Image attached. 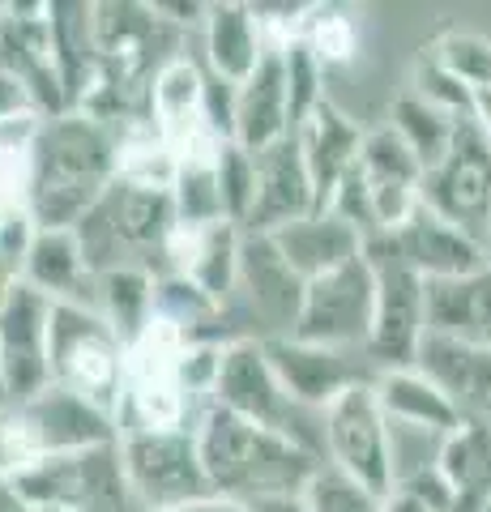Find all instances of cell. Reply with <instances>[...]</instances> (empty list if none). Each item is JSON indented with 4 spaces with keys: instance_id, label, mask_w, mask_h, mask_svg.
<instances>
[{
    "instance_id": "obj_1",
    "label": "cell",
    "mask_w": 491,
    "mask_h": 512,
    "mask_svg": "<svg viewBox=\"0 0 491 512\" xmlns=\"http://www.w3.org/2000/svg\"><path fill=\"white\" fill-rule=\"evenodd\" d=\"M193 436L210 491L244 500L252 508L269 500H291L321 466V457L308 453L304 444L248 423L223 406H205L193 419Z\"/></svg>"
},
{
    "instance_id": "obj_2",
    "label": "cell",
    "mask_w": 491,
    "mask_h": 512,
    "mask_svg": "<svg viewBox=\"0 0 491 512\" xmlns=\"http://www.w3.org/2000/svg\"><path fill=\"white\" fill-rule=\"evenodd\" d=\"M120 128L65 111L43 120L35 146V175H30L26 210L39 227H77L116 184Z\"/></svg>"
},
{
    "instance_id": "obj_3",
    "label": "cell",
    "mask_w": 491,
    "mask_h": 512,
    "mask_svg": "<svg viewBox=\"0 0 491 512\" xmlns=\"http://www.w3.org/2000/svg\"><path fill=\"white\" fill-rule=\"evenodd\" d=\"M47 363H52V384L116 414L120 423L129 346L116 338V329L99 316L94 303H52Z\"/></svg>"
},
{
    "instance_id": "obj_4",
    "label": "cell",
    "mask_w": 491,
    "mask_h": 512,
    "mask_svg": "<svg viewBox=\"0 0 491 512\" xmlns=\"http://www.w3.org/2000/svg\"><path fill=\"white\" fill-rule=\"evenodd\" d=\"M240 419L269 427L278 436H287L295 444H304L308 453H321V414H312L282 389V380L274 376L261 338H235L223 346V363H218V384H214V402Z\"/></svg>"
},
{
    "instance_id": "obj_5",
    "label": "cell",
    "mask_w": 491,
    "mask_h": 512,
    "mask_svg": "<svg viewBox=\"0 0 491 512\" xmlns=\"http://www.w3.org/2000/svg\"><path fill=\"white\" fill-rule=\"evenodd\" d=\"M120 466H124V478H129L141 512L146 508H188L193 500L214 495L210 483H205L193 427L120 431Z\"/></svg>"
},
{
    "instance_id": "obj_6",
    "label": "cell",
    "mask_w": 491,
    "mask_h": 512,
    "mask_svg": "<svg viewBox=\"0 0 491 512\" xmlns=\"http://www.w3.org/2000/svg\"><path fill=\"white\" fill-rule=\"evenodd\" d=\"M368 265L376 278V312L368 359L376 372L389 367H415L427 338V282L410 269L389 244H368Z\"/></svg>"
},
{
    "instance_id": "obj_7",
    "label": "cell",
    "mask_w": 491,
    "mask_h": 512,
    "mask_svg": "<svg viewBox=\"0 0 491 512\" xmlns=\"http://www.w3.org/2000/svg\"><path fill=\"white\" fill-rule=\"evenodd\" d=\"M372 312H376V278H372L368 252H363L359 261L308 282L304 308H299V320L287 338H299L308 346H325V350L368 355Z\"/></svg>"
},
{
    "instance_id": "obj_8",
    "label": "cell",
    "mask_w": 491,
    "mask_h": 512,
    "mask_svg": "<svg viewBox=\"0 0 491 512\" xmlns=\"http://www.w3.org/2000/svg\"><path fill=\"white\" fill-rule=\"evenodd\" d=\"M321 453L334 470L351 474L376 495L393 487V431L380 410L372 384L346 389L334 406L321 414Z\"/></svg>"
},
{
    "instance_id": "obj_9",
    "label": "cell",
    "mask_w": 491,
    "mask_h": 512,
    "mask_svg": "<svg viewBox=\"0 0 491 512\" xmlns=\"http://www.w3.org/2000/svg\"><path fill=\"white\" fill-rule=\"evenodd\" d=\"M423 205L457 231L487 244L491 235V146L470 120L457 124L449 154L423 175Z\"/></svg>"
},
{
    "instance_id": "obj_10",
    "label": "cell",
    "mask_w": 491,
    "mask_h": 512,
    "mask_svg": "<svg viewBox=\"0 0 491 512\" xmlns=\"http://www.w3.org/2000/svg\"><path fill=\"white\" fill-rule=\"evenodd\" d=\"M13 419H18L30 461L73 457V453H90V448H107L120 440L116 414L99 410L86 397L60 389V384L43 389L39 397H30L22 406H13Z\"/></svg>"
},
{
    "instance_id": "obj_11",
    "label": "cell",
    "mask_w": 491,
    "mask_h": 512,
    "mask_svg": "<svg viewBox=\"0 0 491 512\" xmlns=\"http://www.w3.org/2000/svg\"><path fill=\"white\" fill-rule=\"evenodd\" d=\"M265 355L282 389L312 414H325V406H334L355 384L376 380V363L355 350H325L299 338H265Z\"/></svg>"
},
{
    "instance_id": "obj_12",
    "label": "cell",
    "mask_w": 491,
    "mask_h": 512,
    "mask_svg": "<svg viewBox=\"0 0 491 512\" xmlns=\"http://www.w3.org/2000/svg\"><path fill=\"white\" fill-rule=\"evenodd\" d=\"M47 329H52V299L39 295L35 286L18 282V291L0 308V376H5L13 406L52 389Z\"/></svg>"
},
{
    "instance_id": "obj_13",
    "label": "cell",
    "mask_w": 491,
    "mask_h": 512,
    "mask_svg": "<svg viewBox=\"0 0 491 512\" xmlns=\"http://www.w3.org/2000/svg\"><path fill=\"white\" fill-rule=\"evenodd\" d=\"M308 282L287 265V256L278 252V244L269 235L244 231L240 244V282L235 295H244L248 312L265 325V338H287L304 308Z\"/></svg>"
},
{
    "instance_id": "obj_14",
    "label": "cell",
    "mask_w": 491,
    "mask_h": 512,
    "mask_svg": "<svg viewBox=\"0 0 491 512\" xmlns=\"http://www.w3.org/2000/svg\"><path fill=\"white\" fill-rule=\"evenodd\" d=\"M380 244H389L423 282L466 278V274H474V269H483L491 261L487 244H479V239L466 235V231H457L453 222L432 214L427 205H419V210L410 214L393 235L380 239Z\"/></svg>"
},
{
    "instance_id": "obj_15",
    "label": "cell",
    "mask_w": 491,
    "mask_h": 512,
    "mask_svg": "<svg viewBox=\"0 0 491 512\" xmlns=\"http://www.w3.org/2000/svg\"><path fill=\"white\" fill-rule=\"evenodd\" d=\"M287 43V39H282ZM282 43H269V52L252 69L248 82L235 86V120L231 141L248 154L269 150L295 133L291 124V94H287V60H282Z\"/></svg>"
},
{
    "instance_id": "obj_16",
    "label": "cell",
    "mask_w": 491,
    "mask_h": 512,
    "mask_svg": "<svg viewBox=\"0 0 491 512\" xmlns=\"http://www.w3.org/2000/svg\"><path fill=\"white\" fill-rule=\"evenodd\" d=\"M363 137H368V128H359L334 99H325L304 124L295 128V146H299V154H304L308 180H312V192H316V210H329L338 184L355 171Z\"/></svg>"
},
{
    "instance_id": "obj_17",
    "label": "cell",
    "mask_w": 491,
    "mask_h": 512,
    "mask_svg": "<svg viewBox=\"0 0 491 512\" xmlns=\"http://www.w3.org/2000/svg\"><path fill=\"white\" fill-rule=\"evenodd\" d=\"M240 244L244 231L235 222H214V227H176L167 239V274H180L201 286L214 303H231L235 282H240Z\"/></svg>"
},
{
    "instance_id": "obj_18",
    "label": "cell",
    "mask_w": 491,
    "mask_h": 512,
    "mask_svg": "<svg viewBox=\"0 0 491 512\" xmlns=\"http://www.w3.org/2000/svg\"><path fill=\"white\" fill-rule=\"evenodd\" d=\"M252 158H257V201H252L244 231L274 235L282 227H291L295 218L316 210V192H312L304 154H299L295 137L278 141V146H269V150H257Z\"/></svg>"
},
{
    "instance_id": "obj_19",
    "label": "cell",
    "mask_w": 491,
    "mask_h": 512,
    "mask_svg": "<svg viewBox=\"0 0 491 512\" xmlns=\"http://www.w3.org/2000/svg\"><path fill=\"white\" fill-rule=\"evenodd\" d=\"M372 393L380 410L389 419L393 436H432L445 440L453 427H462V410L449 402V393L440 389L432 376H423L419 367H389V372H376Z\"/></svg>"
},
{
    "instance_id": "obj_20",
    "label": "cell",
    "mask_w": 491,
    "mask_h": 512,
    "mask_svg": "<svg viewBox=\"0 0 491 512\" xmlns=\"http://www.w3.org/2000/svg\"><path fill=\"white\" fill-rule=\"evenodd\" d=\"M415 367L449 393V402L462 410L466 423L491 427V346L427 333Z\"/></svg>"
},
{
    "instance_id": "obj_21",
    "label": "cell",
    "mask_w": 491,
    "mask_h": 512,
    "mask_svg": "<svg viewBox=\"0 0 491 512\" xmlns=\"http://www.w3.org/2000/svg\"><path fill=\"white\" fill-rule=\"evenodd\" d=\"M278 244V252L287 256V265L295 269L304 282L325 278L334 269L359 261L368 252V239H363L351 222L334 210H312L304 218H295L291 227H282L269 235Z\"/></svg>"
},
{
    "instance_id": "obj_22",
    "label": "cell",
    "mask_w": 491,
    "mask_h": 512,
    "mask_svg": "<svg viewBox=\"0 0 491 512\" xmlns=\"http://www.w3.org/2000/svg\"><path fill=\"white\" fill-rule=\"evenodd\" d=\"M201 43H205V73L223 77V82L240 86L252 77V69L261 64L269 52L265 22L257 5H205V22H201Z\"/></svg>"
},
{
    "instance_id": "obj_23",
    "label": "cell",
    "mask_w": 491,
    "mask_h": 512,
    "mask_svg": "<svg viewBox=\"0 0 491 512\" xmlns=\"http://www.w3.org/2000/svg\"><path fill=\"white\" fill-rule=\"evenodd\" d=\"M205 82H210V73L193 56H167L154 69L146 90V116L171 146L210 128V120H205Z\"/></svg>"
},
{
    "instance_id": "obj_24",
    "label": "cell",
    "mask_w": 491,
    "mask_h": 512,
    "mask_svg": "<svg viewBox=\"0 0 491 512\" xmlns=\"http://www.w3.org/2000/svg\"><path fill=\"white\" fill-rule=\"evenodd\" d=\"M94 278L73 227H43L22 265V282L52 303H94Z\"/></svg>"
},
{
    "instance_id": "obj_25",
    "label": "cell",
    "mask_w": 491,
    "mask_h": 512,
    "mask_svg": "<svg viewBox=\"0 0 491 512\" xmlns=\"http://www.w3.org/2000/svg\"><path fill=\"white\" fill-rule=\"evenodd\" d=\"M427 333L491 346V261L466 278L427 282Z\"/></svg>"
},
{
    "instance_id": "obj_26",
    "label": "cell",
    "mask_w": 491,
    "mask_h": 512,
    "mask_svg": "<svg viewBox=\"0 0 491 512\" xmlns=\"http://www.w3.org/2000/svg\"><path fill=\"white\" fill-rule=\"evenodd\" d=\"M436 466L457 500V512H487L491 504V427L466 423L453 427L436 444Z\"/></svg>"
},
{
    "instance_id": "obj_27",
    "label": "cell",
    "mask_w": 491,
    "mask_h": 512,
    "mask_svg": "<svg viewBox=\"0 0 491 512\" xmlns=\"http://www.w3.org/2000/svg\"><path fill=\"white\" fill-rule=\"evenodd\" d=\"M218 150L223 141H205V146L176 150V180H171V205H176L180 227H214L231 222L218 188Z\"/></svg>"
},
{
    "instance_id": "obj_28",
    "label": "cell",
    "mask_w": 491,
    "mask_h": 512,
    "mask_svg": "<svg viewBox=\"0 0 491 512\" xmlns=\"http://www.w3.org/2000/svg\"><path fill=\"white\" fill-rule=\"evenodd\" d=\"M154 282L158 274L146 265H120L94 278V308L124 346H133L154 325Z\"/></svg>"
},
{
    "instance_id": "obj_29",
    "label": "cell",
    "mask_w": 491,
    "mask_h": 512,
    "mask_svg": "<svg viewBox=\"0 0 491 512\" xmlns=\"http://www.w3.org/2000/svg\"><path fill=\"white\" fill-rule=\"evenodd\" d=\"M116 180L133 188H158L171 192L176 180V150L158 133L150 120H137L120 128V150H116Z\"/></svg>"
},
{
    "instance_id": "obj_30",
    "label": "cell",
    "mask_w": 491,
    "mask_h": 512,
    "mask_svg": "<svg viewBox=\"0 0 491 512\" xmlns=\"http://www.w3.org/2000/svg\"><path fill=\"white\" fill-rule=\"evenodd\" d=\"M457 124H462V120L445 116L440 107L423 103L419 94H410V90H406L402 99L393 103V111H389V128L410 146V154H415L419 163H423V171H432L440 158L449 154L453 137H457Z\"/></svg>"
},
{
    "instance_id": "obj_31",
    "label": "cell",
    "mask_w": 491,
    "mask_h": 512,
    "mask_svg": "<svg viewBox=\"0 0 491 512\" xmlns=\"http://www.w3.org/2000/svg\"><path fill=\"white\" fill-rule=\"evenodd\" d=\"M43 120H0V201L26 205L30 175H35V146Z\"/></svg>"
},
{
    "instance_id": "obj_32",
    "label": "cell",
    "mask_w": 491,
    "mask_h": 512,
    "mask_svg": "<svg viewBox=\"0 0 491 512\" xmlns=\"http://www.w3.org/2000/svg\"><path fill=\"white\" fill-rule=\"evenodd\" d=\"M295 39L308 43L316 52V60L329 69V64H342V60L355 56L359 30H355V18H346V13L334 5H304L295 18Z\"/></svg>"
},
{
    "instance_id": "obj_33",
    "label": "cell",
    "mask_w": 491,
    "mask_h": 512,
    "mask_svg": "<svg viewBox=\"0 0 491 512\" xmlns=\"http://www.w3.org/2000/svg\"><path fill=\"white\" fill-rule=\"evenodd\" d=\"M380 500H385V495L368 491L363 483H355L351 474L334 470L329 461H321L316 474L308 478V487L299 491L304 512H380Z\"/></svg>"
},
{
    "instance_id": "obj_34",
    "label": "cell",
    "mask_w": 491,
    "mask_h": 512,
    "mask_svg": "<svg viewBox=\"0 0 491 512\" xmlns=\"http://www.w3.org/2000/svg\"><path fill=\"white\" fill-rule=\"evenodd\" d=\"M432 56L466 90H491V39L479 35V30H445L432 43Z\"/></svg>"
},
{
    "instance_id": "obj_35",
    "label": "cell",
    "mask_w": 491,
    "mask_h": 512,
    "mask_svg": "<svg viewBox=\"0 0 491 512\" xmlns=\"http://www.w3.org/2000/svg\"><path fill=\"white\" fill-rule=\"evenodd\" d=\"M282 60H287V94H291V124L299 128L316 107H321L325 94V64L316 60V52L308 43H299L295 35L282 43ZM295 137V133H291Z\"/></svg>"
},
{
    "instance_id": "obj_36",
    "label": "cell",
    "mask_w": 491,
    "mask_h": 512,
    "mask_svg": "<svg viewBox=\"0 0 491 512\" xmlns=\"http://www.w3.org/2000/svg\"><path fill=\"white\" fill-rule=\"evenodd\" d=\"M410 94H419L423 103L440 107L445 116L453 120H470V99L474 90H466L457 77L432 56V47H423V52L415 56V64H410Z\"/></svg>"
},
{
    "instance_id": "obj_37",
    "label": "cell",
    "mask_w": 491,
    "mask_h": 512,
    "mask_svg": "<svg viewBox=\"0 0 491 512\" xmlns=\"http://www.w3.org/2000/svg\"><path fill=\"white\" fill-rule=\"evenodd\" d=\"M218 188H223L227 218L244 231L252 201H257V158L235 141H223V150H218Z\"/></svg>"
},
{
    "instance_id": "obj_38",
    "label": "cell",
    "mask_w": 491,
    "mask_h": 512,
    "mask_svg": "<svg viewBox=\"0 0 491 512\" xmlns=\"http://www.w3.org/2000/svg\"><path fill=\"white\" fill-rule=\"evenodd\" d=\"M39 231L43 227L35 222V214H30L26 205H5V218H0V256H5L18 274H22L30 248H35Z\"/></svg>"
},
{
    "instance_id": "obj_39",
    "label": "cell",
    "mask_w": 491,
    "mask_h": 512,
    "mask_svg": "<svg viewBox=\"0 0 491 512\" xmlns=\"http://www.w3.org/2000/svg\"><path fill=\"white\" fill-rule=\"evenodd\" d=\"M30 116L43 120L35 90H30L9 64H0V120H30Z\"/></svg>"
},
{
    "instance_id": "obj_40",
    "label": "cell",
    "mask_w": 491,
    "mask_h": 512,
    "mask_svg": "<svg viewBox=\"0 0 491 512\" xmlns=\"http://www.w3.org/2000/svg\"><path fill=\"white\" fill-rule=\"evenodd\" d=\"M380 512H436L432 504H423L419 495H410L402 487H389V495L380 500Z\"/></svg>"
},
{
    "instance_id": "obj_41",
    "label": "cell",
    "mask_w": 491,
    "mask_h": 512,
    "mask_svg": "<svg viewBox=\"0 0 491 512\" xmlns=\"http://www.w3.org/2000/svg\"><path fill=\"white\" fill-rule=\"evenodd\" d=\"M470 124L479 128V137L491 146V90H474V99H470Z\"/></svg>"
},
{
    "instance_id": "obj_42",
    "label": "cell",
    "mask_w": 491,
    "mask_h": 512,
    "mask_svg": "<svg viewBox=\"0 0 491 512\" xmlns=\"http://www.w3.org/2000/svg\"><path fill=\"white\" fill-rule=\"evenodd\" d=\"M184 512H252V504L231 500V495H205V500H193Z\"/></svg>"
},
{
    "instance_id": "obj_43",
    "label": "cell",
    "mask_w": 491,
    "mask_h": 512,
    "mask_svg": "<svg viewBox=\"0 0 491 512\" xmlns=\"http://www.w3.org/2000/svg\"><path fill=\"white\" fill-rule=\"evenodd\" d=\"M0 512H35L13 478H0Z\"/></svg>"
},
{
    "instance_id": "obj_44",
    "label": "cell",
    "mask_w": 491,
    "mask_h": 512,
    "mask_svg": "<svg viewBox=\"0 0 491 512\" xmlns=\"http://www.w3.org/2000/svg\"><path fill=\"white\" fill-rule=\"evenodd\" d=\"M18 282H22V274H18V269H13L9 261H5V256H0V308H5L9 295L18 291Z\"/></svg>"
},
{
    "instance_id": "obj_45",
    "label": "cell",
    "mask_w": 491,
    "mask_h": 512,
    "mask_svg": "<svg viewBox=\"0 0 491 512\" xmlns=\"http://www.w3.org/2000/svg\"><path fill=\"white\" fill-rule=\"evenodd\" d=\"M146 512H184V508H146Z\"/></svg>"
},
{
    "instance_id": "obj_46",
    "label": "cell",
    "mask_w": 491,
    "mask_h": 512,
    "mask_svg": "<svg viewBox=\"0 0 491 512\" xmlns=\"http://www.w3.org/2000/svg\"><path fill=\"white\" fill-rule=\"evenodd\" d=\"M35 512H73V508H35Z\"/></svg>"
},
{
    "instance_id": "obj_47",
    "label": "cell",
    "mask_w": 491,
    "mask_h": 512,
    "mask_svg": "<svg viewBox=\"0 0 491 512\" xmlns=\"http://www.w3.org/2000/svg\"><path fill=\"white\" fill-rule=\"evenodd\" d=\"M0 218H5V201H0Z\"/></svg>"
},
{
    "instance_id": "obj_48",
    "label": "cell",
    "mask_w": 491,
    "mask_h": 512,
    "mask_svg": "<svg viewBox=\"0 0 491 512\" xmlns=\"http://www.w3.org/2000/svg\"><path fill=\"white\" fill-rule=\"evenodd\" d=\"M487 512H491V504H487Z\"/></svg>"
}]
</instances>
